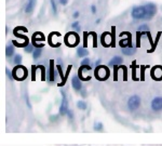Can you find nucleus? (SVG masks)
Masks as SVG:
<instances>
[{
  "instance_id": "f257e3e1",
  "label": "nucleus",
  "mask_w": 162,
  "mask_h": 146,
  "mask_svg": "<svg viewBox=\"0 0 162 146\" xmlns=\"http://www.w3.org/2000/svg\"><path fill=\"white\" fill-rule=\"evenodd\" d=\"M27 75H28V70L26 67H24L23 65L19 64L16 65L12 70V76H13V79L17 80V81H23L27 78Z\"/></svg>"
},
{
  "instance_id": "f03ea898",
  "label": "nucleus",
  "mask_w": 162,
  "mask_h": 146,
  "mask_svg": "<svg viewBox=\"0 0 162 146\" xmlns=\"http://www.w3.org/2000/svg\"><path fill=\"white\" fill-rule=\"evenodd\" d=\"M95 78L100 81H105L109 78V69L106 66L98 65L95 69Z\"/></svg>"
},
{
  "instance_id": "7ed1b4c3",
  "label": "nucleus",
  "mask_w": 162,
  "mask_h": 146,
  "mask_svg": "<svg viewBox=\"0 0 162 146\" xmlns=\"http://www.w3.org/2000/svg\"><path fill=\"white\" fill-rule=\"evenodd\" d=\"M64 42L67 47H70V48H74L79 43V36L78 34H76L74 32H70L68 33L67 35L65 36L64 38Z\"/></svg>"
},
{
  "instance_id": "20e7f679",
  "label": "nucleus",
  "mask_w": 162,
  "mask_h": 146,
  "mask_svg": "<svg viewBox=\"0 0 162 146\" xmlns=\"http://www.w3.org/2000/svg\"><path fill=\"white\" fill-rule=\"evenodd\" d=\"M131 15L134 20H146V9H145V6L134 7L132 9Z\"/></svg>"
},
{
  "instance_id": "39448f33",
  "label": "nucleus",
  "mask_w": 162,
  "mask_h": 146,
  "mask_svg": "<svg viewBox=\"0 0 162 146\" xmlns=\"http://www.w3.org/2000/svg\"><path fill=\"white\" fill-rule=\"evenodd\" d=\"M140 105V98L138 95H132L128 101V107L131 111H136Z\"/></svg>"
},
{
  "instance_id": "423d86ee",
  "label": "nucleus",
  "mask_w": 162,
  "mask_h": 146,
  "mask_svg": "<svg viewBox=\"0 0 162 146\" xmlns=\"http://www.w3.org/2000/svg\"><path fill=\"white\" fill-rule=\"evenodd\" d=\"M146 9V20L153 19V15L157 13V6L153 2H148L145 4Z\"/></svg>"
},
{
  "instance_id": "0eeeda50",
  "label": "nucleus",
  "mask_w": 162,
  "mask_h": 146,
  "mask_svg": "<svg viewBox=\"0 0 162 146\" xmlns=\"http://www.w3.org/2000/svg\"><path fill=\"white\" fill-rule=\"evenodd\" d=\"M68 111V102H67V98H66L65 92H62V103L59 106V113L61 116H65Z\"/></svg>"
},
{
  "instance_id": "6e6552de",
  "label": "nucleus",
  "mask_w": 162,
  "mask_h": 146,
  "mask_svg": "<svg viewBox=\"0 0 162 146\" xmlns=\"http://www.w3.org/2000/svg\"><path fill=\"white\" fill-rule=\"evenodd\" d=\"M151 78L153 80H156V81H161L162 80V66L161 65H156V66L153 67V69H151Z\"/></svg>"
},
{
  "instance_id": "1a4fd4ad",
  "label": "nucleus",
  "mask_w": 162,
  "mask_h": 146,
  "mask_svg": "<svg viewBox=\"0 0 162 146\" xmlns=\"http://www.w3.org/2000/svg\"><path fill=\"white\" fill-rule=\"evenodd\" d=\"M56 79V72H55V68H54V61L51 60L50 61V69L48 72L47 74V80L50 81V82H53L55 81Z\"/></svg>"
},
{
  "instance_id": "9d476101",
  "label": "nucleus",
  "mask_w": 162,
  "mask_h": 146,
  "mask_svg": "<svg viewBox=\"0 0 162 146\" xmlns=\"http://www.w3.org/2000/svg\"><path fill=\"white\" fill-rule=\"evenodd\" d=\"M151 109L155 111H159L162 109V98L157 96L151 101Z\"/></svg>"
},
{
  "instance_id": "9b49d317",
  "label": "nucleus",
  "mask_w": 162,
  "mask_h": 146,
  "mask_svg": "<svg viewBox=\"0 0 162 146\" xmlns=\"http://www.w3.org/2000/svg\"><path fill=\"white\" fill-rule=\"evenodd\" d=\"M72 86L74 88L75 91H81L82 90V83H81V79L79 78V76H75L72 77Z\"/></svg>"
},
{
  "instance_id": "f8f14e48",
  "label": "nucleus",
  "mask_w": 162,
  "mask_h": 146,
  "mask_svg": "<svg viewBox=\"0 0 162 146\" xmlns=\"http://www.w3.org/2000/svg\"><path fill=\"white\" fill-rule=\"evenodd\" d=\"M37 4V0H28L25 7V12L26 13H31L34 11L35 7Z\"/></svg>"
},
{
  "instance_id": "ddd939ff",
  "label": "nucleus",
  "mask_w": 162,
  "mask_h": 146,
  "mask_svg": "<svg viewBox=\"0 0 162 146\" xmlns=\"http://www.w3.org/2000/svg\"><path fill=\"white\" fill-rule=\"evenodd\" d=\"M14 51H15V48H14V45H13V42L11 45L7 46L6 48V56L7 57H12L14 55Z\"/></svg>"
},
{
  "instance_id": "4468645a",
  "label": "nucleus",
  "mask_w": 162,
  "mask_h": 146,
  "mask_svg": "<svg viewBox=\"0 0 162 146\" xmlns=\"http://www.w3.org/2000/svg\"><path fill=\"white\" fill-rule=\"evenodd\" d=\"M77 55L79 57H87L89 55V51L85 49V47H79L77 49Z\"/></svg>"
},
{
  "instance_id": "2eb2a0df",
  "label": "nucleus",
  "mask_w": 162,
  "mask_h": 146,
  "mask_svg": "<svg viewBox=\"0 0 162 146\" xmlns=\"http://www.w3.org/2000/svg\"><path fill=\"white\" fill-rule=\"evenodd\" d=\"M122 62H123V59L121 56H115L112 57V60L109 62V65L110 66H115V65H121Z\"/></svg>"
},
{
  "instance_id": "dca6fc26",
  "label": "nucleus",
  "mask_w": 162,
  "mask_h": 146,
  "mask_svg": "<svg viewBox=\"0 0 162 146\" xmlns=\"http://www.w3.org/2000/svg\"><path fill=\"white\" fill-rule=\"evenodd\" d=\"M136 52V49L133 47V48H130V47H127V48L122 49V53L124 54V55H128V56H130V55H133V54Z\"/></svg>"
},
{
  "instance_id": "f3484780",
  "label": "nucleus",
  "mask_w": 162,
  "mask_h": 146,
  "mask_svg": "<svg viewBox=\"0 0 162 146\" xmlns=\"http://www.w3.org/2000/svg\"><path fill=\"white\" fill-rule=\"evenodd\" d=\"M41 53H42V48H36L33 52V59L34 60H37L41 56Z\"/></svg>"
},
{
  "instance_id": "a211bd4d",
  "label": "nucleus",
  "mask_w": 162,
  "mask_h": 146,
  "mask_svg": "<svg viewBox=\"0 0 162 146\" xmlns=\"http://www.w3.org/2000/svg\"><path fill=\"white\" fill-rule=\"evenodd\" d=\"M77 107H78L79 109H81V111H85L88 108V105L84 101H78L77 102Z\"/></svg>"
},
{
  "instance_id": "6ab92c4d",
  "label": "nucleus",
  "mask_w": 162,
  "mask_h": 146,
  "mask_svg": "<svg viewBox=\"0 0 162 146\" xmlns=\"http://www.w3.org/2000/svg\"><path fill=\"white\" fill-rule=\"evenodd\" d=\"M34 48H35V46L33 45V43H28L25 48H24V51H25L26 53H33L34 50H35Z\"/></svg>"
},
{
  "instance_id": "aec40b11",
  "label": "nucleus",
  "mask_w": 162,
  "mask_h": 146,
  "mask_svg": "<svg viewBox=\"0 0 162 146\" xmlns=\"http://www.w3.org/2000/svg\"><path fill=\"white\" fill-rule=\"evenodd\" d=\"M72 65H69V66H68V69H67V72H66L65 78H64V80H63V81H61V83H59V87H63L64 85H65L66 80H67V77H68L69 73H70V69H72Z\"/></svg>"
},
{
  "instance_id": "412c9836",
  "label": "nucleus",
  "mask_w": 162,
  "mask_h": 146,
  "mask_svg": "<svg viewBox=\"0 0 162 146\" xmlns=\"http://www.w3.org/2000/svg\"><path fill=\"white\" fill-rule=\"evenodd\" d=\"M22 60H23L22 55H21V54H17V55H15V57H14L13 62H14V64H15V65H19V64L22 63Z\"/></svg>"
},
{
  "instance_id": "4be33fe9",
  "label": "nucleus",
  "mask_w": 162,
  "mask_h": 146,
  "mask_svg": "<svg viewBox=\"0 0 162 146\" xmlns=\"http://www.w3.org/2000/svg\"><path fill=\"white\" fill-rule=\"evenodd\" d=\"M56 68H57V72H59V77H61V79H62V81H63L64 78H65V76L63 75V70H62V66H61V64H57V65H56Z\"/></svg>"
},
{
  "instance_id": "5701e85b",
  "label": "nucleus",
  "mask_w": 162,
  "mask_h": 146,
  "mask_svg": "<svg viewBox=\"0 0 162 146\" xmlns=\"http://www.w3.org/2000/svg\"><path fill=\"white\" fill-rule=\"evenodd\" d=\"M37 67L41 69V75H42L41 79H42V80H46V79H47V76H46V70H44V67L42 66V65H38Z\"/></svg>"
},
{
  "instance_id": "b1692460",
  "label": "nucleus",
  "mask_w": 162,
  "mask_h": 146,
  "mask_svg": "<svg viewBox=\"0 0 162 146\" xmlns=\"http://www.w3.org/2000/svg\"><path fill=\"white\" fill-rule=\"evenodd\" d=\"M94 130L102 131L103 130V124H102V122H96V124H94Z\"/></svg>"
},
{
  "instance_id": "393cba45",
  "label": "nucleus",
  "mask_w": 162,
  "mask_h": 146,
  "mask_svg": "<svg viewBox=\"0 0 162 146\" xmlns=\"http://www.w3.org/2000/svg\"><path fill=\"white\" fill-rule=\"evenodd\" d=\"M160 36H161V33H158V35H157V38H156V42L153 43V49H150V50H148V52H153V51H155V49H156L157 43H158V41H159Z\"/></svg>"
},
{
  "instance_id": "a878e982",
  "label": "nucleus",
  "mask_w": 162,
  "mask_h": 146,
  "mask_svg": "<svg viewBox=\"0 0 162 146\" xmlns=\"http://www.w3.org/2000/svg\"><path fill=\"white\" fill-rule=\"evenodd\" d=\"M147 30H149V27L147 24H143L138 27V32H147Z\"/></svg>"
},
{
  "instance_id": "bb28decb",
  "label": "nucleus",
  "mask_w": 162,
  "mask_h": 146,
  "mask_svg": "<svg viewBox=\"0 0 162 146\" xmlns=\"http://www.w3.org/2000/svg\"><path fill=\"white\" fill-rule=\"evenodd\" d=\"M50 2H51V6H52V10H53L54 14H56V13H57V7H56L55 0H50Z\"/></svg>"
},
{
  "instance_id": "cd10ccee",
  "label": "nucleus",
  "mask_w": 162,
  "mask_h": 146,
  "mask_svg": "<svg viewBox=\"0 0 162 146\" xmlns=\"http://www.w3.org/2000/svg\"><path fill=\"white\" fill-rule=\"evenodd\" d=\"M72 28H75L77 32H80V23L79 22H74L72 24Z\"/></svg>"
},
{
  "instance_id": "c85d7f7f",
  "label": "nucleus",
  "mask_w": 162,
  "mask_h": 146,
  "mask_svg": "<svg viewBox=\"0 0 162 146\" xmlns=\"http://www.w3.org/2000/svg\"><path fill=\"white\" fill-rule=\"evenodd\" d=\"M131 67L133 68V79H134V80H137L136 76H135V69H136V64H135V62H133V63H132Z\"/></svg>"
},
{
  "instance_id": "c756f323",
  "label": "nucleus",
  "mask_w": 162,
  "mask_h": 146,
  "mask_svg": "<svg viewBox=\"0 0 162 146\" xmlns=\"http://www.w3.org/2000/svg\"><path fill=\"white\" fill-rule=\"evenodd\" d=\"M81 65H90V59H89V57H85V59L81 62Z\"/></svg>"
},
{
  "instance_id": "7c9ffc66",
  "label": "nucleus",
  "mask_w": 162,
  "mask_h": 146,
  "mask_svg": "<svg viewBox=\"0 0 162 146\" xmlns=\"http://www.w3.org/2000/svg\"><path fill=\"white\" fill-rule=\"evenodd\" d=\"M6 73H7V76H8V78H10V79H13V76H12V74L10 73L9 68H7V69H6Z\"/></svg>"
},
{
  "instance_id": "2f4dec72",
  "label": "nucleus",
  "mask_w": 162,
  "mask_h": 146,
  "mask_svg": "<svg viewBox=\"0 0 162 146\" xmlns=\"http://www.w3.org/2000/svg\"><path fill=\"white\" fill-rule=\"evenodd\" d=\"M91 12L93 13V14H95V13H96V7L94 6H91Z\"/></svg>"
},
{
  "instance_id": "473e14b6",
  "label": "nucleus",
  "mask_w": 162,
  "mask_h": 146,
  "mask_svg": "<svg viewBox=\"0 0 162 146\" xmlns=\"http://www.w3.org/2000/svg\"><path fill=\"white\" fill-rule=\"evenodd\" d=\"M67 115H68L69 119H72V118H74V114H72V111H69V109H68V111H67Z\"/></svg>"
},
{
  "instance_id": "72a5a7b5",
  "label": "nucleus",
  "mask_w": 162,
  "mask_h": 146,
  "mask_svg": "<svg viewBox=\"0 0 162 146\" xmlns=\"http://www.w3.org/2000/svg\"><path fill=\"white\" fill-rule=\"evenodd\" d=\"M59 3H61L62 6H66V4L68 3V0H59Z\"/></svg>"
},
{
  "instance_id": "f704fd0d",
  "label": "nucleus",
  "mask_w": 162,
  "mask_h": 146,
  "mask_svg": "<svg viewBox=\"0 0 162 146\" xmlns=\"http://www.w3.org/2000/svg\"><path fill=\"white\" fill-rule=\"evenodd\" d=\"M79 15H80V13H79L78 11H76V12L74 13V15H72V16H74L75 19H77V17H79Z\"/></svg>"
},
{
  "instance_id": "c9c22d12",
  "label": "nucleus",
  "mask_w": 162,
  "mask_h": 146,
  "mask_svg": "<svg viewBox=\"0 0 162 146\" xmlns=\"http://www.w3.org/2000/svg\"><path fill=\"white\" fill-rule=\"evenodd\" d=\"M100 63H101V60H98V61H96V66H98V65H100Z\"/></svg>"
}]
</instances>
